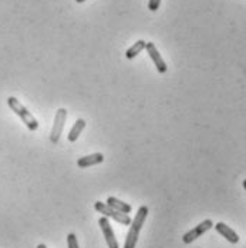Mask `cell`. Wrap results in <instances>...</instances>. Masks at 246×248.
Returning a JSON list of instances; mask_svg holds the SVG:
<instances>
[{
    "instance_id": "cell-1",
    "label": "cell",
    "mask_w": 246,
    "mask_h": 248,
    "mask_svg": "<svg viewBox=\"0 0 246 248\" xmlns=\"http://www.w3.org/2000/svg\"><path fill=\"white\" fill-rule=\"evenodd\" d=\"M147 216L148 207L141 205L138 208L134 220L130 224V230H128V234H127V238H125V243H124V248H135L137 241H138V237H140V231L144 227V223L147 220Z\"/></svg>"
},
{
    "instance_id": "cell-2",
    "label": "cell",
    "mask_w": 246,
    "mask_h": 248,
    "mask_svg": "<svg viewBox=\"0 0 246 248\" xmlns=\"http://www.w3.org/2000/svg\"><path fill=\"white\" fill-rule=\"evenodd\" d=\"M7 104L14 111V114L20 117V120L26 124V127L30 131H36L39 128V122L36 120V117L16 97H9L7 99Z\"/></svg>"
},
{
    "instance_id": "cell-3",
    "label": "cell",
    "mask_w": 246,
    "mask_h": 248,
    "mask_svg": "<svg viewBox=\"0 0 246 248\" xmlns=\"http://www.w3.org/2000/svg\"><path fill=\"white\" fill-rule=\"evenodd\" d=\"M94 208L99 211L100 214H102L104 217H107V218L110 217V218H113L114 221L123 224V225H130L131 221H132V220H131V217H130L128 214H124V213H120V211H117V210L111 208L107 202L96 201Z\"/></svg>"
},
{
    "instance_id": "cell-4",
    "label": "cell",
    "mask_w": 246,
    "mask_h": 248,
    "mask_svg": "<svg viewBox=\"0 0 246 248\" xmlns=\"http://www.w3.org/2000/svg\"><path fill=\"white\" fill-rule=\"evenodd\" d=\"M67 120V110L66 108H58L57 113H56V117H54V122H53V128H51V133H50V141L51 143H58L60 137H61V133H63V128H64V124Z\"/></svg>"
},
{
    "instance_id": "cell-5",
    "label": "cell",
    "mask_w": 246,
    "mask_h": 248,
    "mask_svg": "<svg viewBox=\"0 0 246 248\" xmlns=\"http://www.w3.org/2000/svg\"><path fill=\"white\" fill-rule=\"evenodd\" d=\"M214 227V223H212V220H203L202 223H199L197 227H194L191 231H188V232H185L184 234V237H182V241L185 243V244H191V243H194L197 238H199L202 234H205L208 230H211Z\"/></svg>"
},
{
    "instance_id": "cell-6",
    "label": "cell",
    "mask_w": 246,
    "mask_h": 248,
    "mask_svg": "<svg viewBox=\"0 0 246 248\" xmlns=\"http://www.w3.org/2000/svg\"><path fill=\"white\" fill-rule=\"evenodd\" d=\"M99 224L102 234H104V238H105V243H107L108 248H120V244H118V241L116 238V234L113 231V227H111V224L108 221V218L107 217H101Z\"/></svg>"
},
{
    "instance_id": "cell-7",
    "label": "cell",
    "mask_w": 246,
    "mask_h": 248,
    "mask_svg": "<svg viewBox=\"0 0 246 248\" xmlns=\"http://www.w3.org/2000/svg\"><path fill=\"white\" fill-rule=\"evenodd\" d=\"M145 49H147L148 51V56H149L151 60L154 62L157 70H158L159 73H167V69H168V67H167V63H165L164 59L161 57V54H159L158 49L155 47V45H154V43H147Z\"/></svg>"
},
{
    "instance_id": "cell-8",
    "label": "cell",
    "mask_w": 246,
    "mask_h": 248,
    "mask_svg": "<svg viewBox=\"0 0 246 248\" xmlns=\"http://www.w3.org/2000/svg\"><path fill=\"white\" fill-rule=\"evenodd\" d=\"M215 230L221 234L223 238H226L229 243H232V244H238L239 243V235L235 232V230H232L231 227H228L225 223L217 224Z\"/></svg>"
},
{
    "instance_id": "cell-9",
    "label": "cell",
    "mask_w": 246,
    "mask_h": 248,
    "mask_svg": "<svg viewBox=\"0 0 246 248\" xmlns=\"http://www.w3.org/2000/svg\"><path fill=\"white\" fill-rule=\"evenodd\" d=\"M104 161V155L101 153H94V154H90V155H86V157H81L77 160V166L80 169H87V167H91V166H96Z\"/></svg>"
},
{
    "instance_id": "cell-10",
    "label": "cell",
    "mask_w": 246,
    "mask_h": 248,
    "mask_svg": "<svg viewBox=\"0 0 246 248\" xmlns=\"http://www.w3.org/2000/svg\"><path fill=\"white\" fill-rule=\"evenodd\" d=\"M107 204H108L111 208H114V210H117V211H120V213H124V214H130L131 210H132V207H131L130 204L124 202L121 200L116 199V197H108V199H107Z\"/></svg>"
},
{
    "instance_id": "cell-11",
    "label": "cell",
    "mask_w": 246,
    "mask_h": 248,
    "mask_svg": "<svg viewBox=\"0 0 246 248\" xmlns=\"http://www.w3.org/2000/svg\"><path fill=\"white\" fill-rule=\"evenodd\" d=\"M145 46H147V42H145V40H138V42H135L130 49L127 50L125 57H127L128 60H131V59L137 57L143 50L145 49Z\"/></svg>"
},
{
    "instance_id": "cell-12",
    "label": "cell",
    "mask_w": 246,
    "mask_h": 248,
    "mask_svg": "<svg viewBox=\"0 0 246 248\" xmlns=\"http://www.w3.org/2000/svg\"><path fill=\"white\" fill-rule=\"evenodd\" d=\"M84 127H86V122H84L83 119L75 120V123H74V125L72 127V130H70V133H69V141L74 143V141L80 137V134H81V131L84 130Z\"/></svg>"
},
{
    "instance_id": "cell-13",
    "label": "cell",
    "mask_w": 246,
    "mask_h": 248,
    "mask_svg": "<svg viewBox=\"0 0 246 248\" xmlns=\"http://www.w3.org/2000/svg\"><path fill=\"white\" fill-rule=\"evenodd\" d=\"M67 246H69V248H80L78 243H77V237L73 232L67 235Z\"/></svg>"
},
{
    "instance_id": "cell-14",
    "label": "cell",
    "mask_w": 246,
    "mask_h": 248,
    "mask_svg": "<svg viewBox=\"0 0 246 248\" xmlns=\"http://www.w3.org/2000/svg\"><path fill=\"white\" fill-rule=\"evenodd\" d=\"M159 4H161V0H149L148 1V9L151 12H155V10H158Z\"/></svg>"
},
{
    "instance_id": "cell-15",
    "label": "cell",
    "mask_w": 246,
    "mask_h": 248,
    "mask_svg": "<svg viewBox=\"0 0 246 248\" xmlns=\"http://www.w3.org/2000/svg\"><path fill=\"white\" fill-rule=\"evenodd\" d=\"M37 248H47V247H46L44 244H39V246H37Z\"/></svg>"
},
{
    "instance_id": "cell-16",
    "label": "cell",
    "mask_w": 246,
    "mask_h": 248,
    "mask_svg": "<svg viewBox=\"0 0 246 248\" xmlns=\"http://www.w3.org/2000/svg\"><path fill=\"white\" fill-rule=\"evenodd\" d=\"M77 3H83V1H86V0H75Z\"/></svg>"
},
{
    "instance_id": "cell-17",
    "label": "cell",
    "mask_w": 246,
    "mask_h": 248,
    "mask_svg": "<svg viewBox=\"0 0 246 248\" xmlns=\"http://www.w3.org/2000/svg\"><path fill=\"white\" fill-rule=\"evenodd\" d=\"M244 188L246 190V180H244Z\"/></svg>"
}]
</instances>
